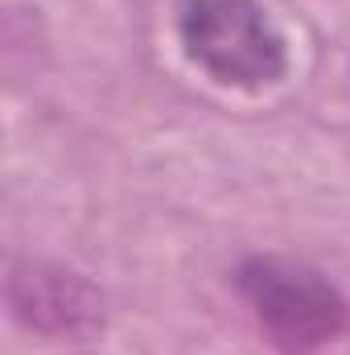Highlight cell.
Here are the masks:
<instances>
[{"label": "cell", "instance_id": "cell-1", "mask_svg": "<svg viewBox=\"0 0 350 355\" xmlns=\"http://www.w3.org/2000/svg\"><path fill=\"white\" fill-rule=\"evenodd\" d=\"M235 285L260 335L280 355H313L342 339V331L350 327V302L342 297V289L309 265L252 257L239 265Z\"/></svg>", "mask_w": 350, "mask_h": 355}, {"label": "cell", "instance_id": "cell-2", "mask_svg": "<svg viewBox=\"0 0 350 355\" xmlns=\"http://www.w3.org/2000/svg\"><path fill=\"white\" fill-rule=\"evenodd\" d=\"M177 37L198 71L239 91L288 75V46L260 0H181Z\"/></svg>", "mask_w": 350, "mask_h": 355}, {"label": "cell", "instance_id": "cell-3", "mask_svg": "<svg viewBox=\"0 0 350 355\" xmlns=\"http://www.w3.org/2000/svg\"><path fill=\"white\" fill-rule=\"evenodd\" d=\"M8 310L46 339H87L103 327V293L83 272L29 261L8 272Z\"/></svg>", "mask_w": 350, "mask_h": 355}]
</instances>
